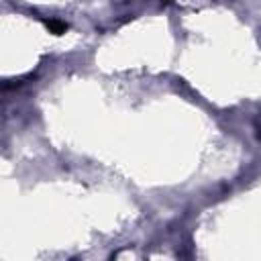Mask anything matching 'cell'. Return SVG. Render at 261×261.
<instances>
[{"label": "cell", "instance_id": "6da1fadb", "mask_svg": "<svg viewBox=\"0 0 261 261\" xmlns=\"http://www.w3.org/2000/svg\"><path fill=\"white\" fill-rule=\"evenodd\" d=\"M41 22L45 24V29L51 33V35H63V33H67V22H63V20H59V18H41Z\"/></svg>", "mask_w": 261, "mask_h": 261}]
</instances>
